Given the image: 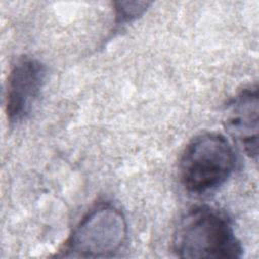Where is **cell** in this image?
I'll list each match as a JSON object with an SVG mask.
<instances>
[{
	"instance_id": "obj_3",
	"label": "cell",
	"mask_w": 259,
	"mask_h": 259,
	"mask_svg": "<svg viewBox=\"0 0 259 259\" xmlns=\"http://www.w3.org/2000/svg\"><path fill=\"white\" fill-rule=\"evenodd\" d=\"M127 224L116 206L102 203L88 211L72 231L62 250L65 257L113 256L125 243Z\"/></svg>"
},
{
	"instance_id": "obj_2",
	"label": "cell",
	"mask_w": 259,
	"mask_h": 259,
	"mask_svg": "<svg viewBox=\"0 0 259 259\" xmlns=\"http://www.w3.org/2000/svg\"><path fill=\"white\" fill-rule=\"evenodd\" d=\"M235 162L233 147L223 135L201 134L186 146L181 155V182L192 193L211 191L231 176Z\"/></svg>"
},
{
	"instance_id": "obj_6",
	"label": "cell",
	"mask_w": 259,
	"mask_h": 259,
	"mask_svg": "<svg viewBox=\"0 0 259 259\" xmlns=\"http://www.w3.org/2000/svg\"><path fill=\"white\" fill-rule=\"evenodd\" d=\"M150 5L148 2H116V18L118 22L131 21L138 16L142 15L147 7Z\"/></svg>"
},
{
	"instance_id": "obj_5",
	"label": "cell",
	"mask_w": 259,
	"mask_h": 259,
	"mask_svg": "<svg viewBox=\"0 0 259 259\" xmlns=\"http://www.w3.org/2000/svg\"><path fill=\"white\" fill-rule=\"evenodd\" d=\"M259 99L257 86L239 92L226 106L224 125L230 136L251 157L258 155Z\"/></svg>"
},
{
	"instance_id": "obj_1",
	"label": "cell",
	"mask_w": 259,
	"mask_h": 259,
	"mask_svg": "<svg viewBox=\"0 0 259 259\" xmlns=\"http://www.w3.org/2000/svg\"><path fill=\"white\" fill-rule=\"evenodd\" d=\"M172 249L180 258L232 259L243 248L228 219L209 206L188 210L175 228Z\"/></svg>"
},
{
	"instance_id": "obj_4",
	"label": "cell",
	"mask_w": 259,
	"mask_h": 259,
	"mask_svg": "<svg viewBox=\"0 0 259 259\" xmlns=\"http://www.w3.org/2000/svg\"><path fill=\"white\" fill-rule=\"evenodd\" d=\"M46 80V67L39 61L23 57L12 66L6 86L5 106L10 122L23 119L37 100Z\"/></svg>"
}]
</instances>
